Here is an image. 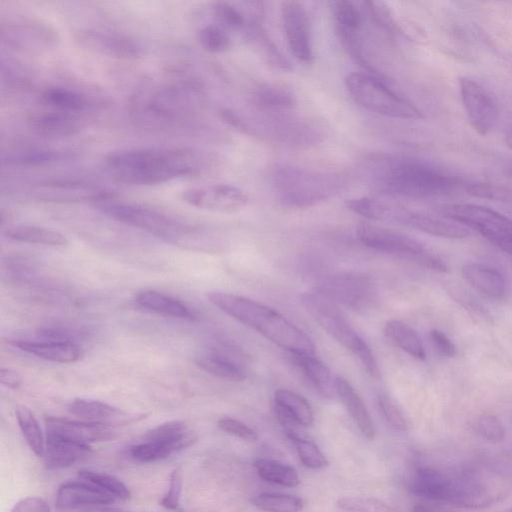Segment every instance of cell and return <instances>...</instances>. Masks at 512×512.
Listing matches in <instances>:
<instances>
[{
	"instance_id": "17",
	"label": "cell",
	"mask_w": 512,
	"mask_h": 512,
	"mask_svg": "<svg viewBox=\"0 0 512 512\" xmlns=\"http://www.w3.org/2000/svg\"><path fill=\"white\" fill-rule=\"evenodd\" d=\"M46 436L57 437L80 444L90 445L94 442L113 438L112 427L63 417L49 416L45 418Z\"/></svg>"
},
{
	"instance_id": "18",
	"label": "cell",
	"mask_w": 512,
	"mask_h": 512,
	"mask_svg": "<svg viewBox=\"0 0 512 512\" xmlns=\"http://www.w3.org/2000/svg\"><path fill=\"white\" fill-rule=\"evenodd\" d=\"M389 221L402 223L424 233L446 239H461L469 234L468 228L446 216L437 217L397 207H391Z\"/></svg>"
},
{
	"instance_id": "13",
	"label": "cell",
	"mask_w": 512,
	"mask_h": 512,
	"mask_svg": "<svg viewBox=\"0 0 512 512\" xmlns=\"http://www.w3.org/2000/svg\"><path fill=\"white\" fill-rule=\"evenodd\" d=\"M76 40L85 49L110 58L134 60L144 55L141 43L131 35L109 28H86Z\"/></svg>"
},
{
	"instance_id": "59",
	"label": "cell",
	"mask_w": 512,
	"mask_h": 512,
	"mask_svg": "<svg viewBox=\"0 0 512 512\" xmlns=\"http://www.w3.org/2000/svg\"><path fill=\"white\" fill-rule=\"evenodd\" d=\"M507 512H512V509L508 510Z\"/></svg>"
},
{
	"instance_id": "27",
	"label": "cell",
	"mask_w": 512,
	"mask_h": 512,
	"mask_svg": "<svg viewBox=\"0 0 512 512\" xmlns=\"http://www.w3.org/2000/svg\"><path fill=\"white\" fill-rule=\"evenodd\" d=\"M135 302L141 307L166 317L195 321L197 314L181 300L162 292L144 289L135 294Z\"/></svg>"
},
{
	"instance_id": "43",
	"label": "cell",
	"mask_w": 512,
	"mask_h": 512,
	"mask_svg": "<svg viewBox=\"0 0 512 512\" xmlns=\"http://www.w3.org/2000/svg\"><path fill=\"white\" fill-rule=\"evenodd\" d=\"M78 475L81 479L98 486L115 498L126 500L131 496L129 488L113 475L88 469L80 470Z\"/></svg>"
},
{
	"instance_id": "24",
	"label": "cell",
	"mask_w": 512,
	"mask_h": 512,
	"mask_svg": "<svg viewBox=\"0 0 512 512\" xmlns=\"http://www.w3.org/2000/svg\"><path fill=\"white\" fill-rule=\"evenodd\" d=\"M11 344L19 350L55 363H74L83 356L82 348L72 340H13Z\"/></svg>"
},
{
	"instance_id": "44",
	"label": "cell",
	"mask_w": 512,
	"mask_h": 512,
	"mask_svg": "<svg viewBox=\"0 0 512 512\" xmlns=\"http://www.w3.org/2000/svg\"><path fill=\"white\" fill-rule=\"evenodd\" d=\"M211 10L215 23L226 30H246L251 21L246 19L241 9L229 2H216Z\"/></svg>"
},
{
	"instance_id": "49",
	"label": "cell",
	"mask_w": 512,
	"mask_h": 512,
	"mask_svg": "<svg viewBox=\"0 0 512 512\" xmlns=\"http://www.w3.org/2000/svg\"><path fill=\"white\" fill-rule=\"evenodd\" d=\"M477 432L487 441L501 442L505 437V428L500 419L490 413L482 414L475 423Z\"/></svg>"
},
{
	"instance_id": "36",
	"label": "cell",
	"mask_w": 512,
	"mask_h": 512,
	"mask_svg": "<svg viewBox=\"0 0 512 512\" xmlns=\"http://www.w3.org/2000/svg\"><path fill=\"white\" fill-rule=\"evenodd\" d=\"M274 405L283 409L299 425L310 426L314 414L309 402L301 395L288 389H278L274 394Z\"/></svg>"
},
{
	"instance_id": "7",
	"label": "cell",
	"mask_w": 512,
	"mask_h": 512,
	"mask_svg": "<svg viewBox=\"0 0 512 512\" xmlns=\"http://www.w3.org/2000/svg\"><path fill=\"white\" fill-rule=\"evenodd\" d=\"M301 303L331 337L349 349L359 359L363 368L371 377H379V367L371 349L356 333L337 304L318 292L303 293Z\"/></svg>"
},
{
	"instance_id": "6",
	"label": "cell",
	"mask_w": 512,
	"mask_h": 512,
	"mask_svg": "<svg viewBox=\"0 0 512 512\" xmlns=\"http://www.w3.org/2000/svg\"><path fill=\"white\" fill-rule=\"evenodd\" d=\"M271 186L283 207L301 209L318 205L334 196L342 181L335 173L281 164L271 172Z\"/></svg>"
},
{
	"instance_id": "54",
	"label": "cell",
	"mask_w": 512,
	"mask_h": 512,
	"mask_svg": "<svg viewBox=\"0 0 512 512\" xmlns=\"http://www.w3.org/2000/svg\"><path fill=\"white\" fill-rule=\"evenodd\" d=\"M10 512H51V509L43 498L29 496L19 500Z\"/></svg>"
},
{
	"instance_id": "29",
	"label": "cell",
	"mask_w": 512,
	"mask_h": 512,
	"mask_svg": "<svg viewBox=\"0 0 512 512\" xmlns=\"http://www.w3.org/2000/svg\"><path fill=\"white\" fill-rule=\"evenodd\" d=\"M90 445L46 436L44 461L50 469H62L69 467L91 454Z\"/></svg>"
},
{
	"instance_id": "11",
	"label": "cell",
	"mask_w": 512,
	"mask_h": 512,
	"mask_svg": "<svg viewBox=\"0 0 512 512\" xmlns=\"http://www.w3.org/2000/svg\"><path fill=\"white\" fill-rule=\"evenodd\" d=\"M444 216L481 234L492 245L512 256V220L491 208L455 203L442 209Z\"/></svg>"
},
{
	"instance_id": "31",
	"label": "cell",
	"mask_w": 512,
	"mask_h": 512,
	"mask_svg": "<svg viewBox=\"0 0 512 512\" xmlns=\"http://www.w3.org/2000/svg\"><path fill=\"white\" fill-rule=\"evenodd\" d=\"M41 103L51 109L78 114L89 106L85 94L64 86H49L40 94Z\"/></svg>"
},
{
	"instance_id": "47",
	"label": "cell",
	"mask_w": 512,
	"mask_h": 512,
	"mask_svg": "<svg viewBox=\"0 0 512 512\" xmlns=\"http://www.w3.org/2000/svg\"><path fill=\"white\" fill-rule=\"evenodd\" d=\"M336 504L341 510L347 512H397L384 501L374 497H342Z\"/></svg>"
},
{
	"instance_id": "2",
	"label": "cell",
	"mask_w": 512,
	"mask_h": 512,
	"mask_svg": "<svg viewBox=\"0 0 512 512\" xmlns=\"http://www.w3.org/2000/svg\"><path fill=\"white\" fill-rule=\"evenodd\" d=\"M205 104V93L194 80L161 84L134 96L131 113L136 123L150 129L181 126L193 118Z\"/></svg>"
},
{
	"instance_id": "8",
	"label": "cell",
	"mask_w": 512,
	"mask_h": 512,
	"mask_svg": "<svg viewBox=\"0 0 512 512\" xmlns=\"http://www.w3.org/2000/svg\"><path fill=\"white\" fill-rule=\"evenodd\" d=\"M94 201L97 209L108 217L170 243L182 245L193 230L160 211L139 204L116 201L107 195H100Z\"/></svg>"
},
{
	"instance_id": "12",
	"label": "cell",
	"mask_w": 512,
	"mask_h": 512,
	"mask_svg": "<svg viewBox=\"0 0 512 512\" xmlns=\"http://www.w3.org/2000/svg\"><path fill=\"white\" fill-rule=\"evenodd\" d=\"M318 293L346 308L358 311L368 308L374 301L376 291L368 276L344 273L326 277L318 287Z\"/></svg>"
},
{
	"instance_id": "42",
	"label": "cell",
	"mask_w": 512,
	"mask_h": 512,
	"mask_svg": "<svg viewBox=\"0 0 512 512\" xmlns=\"http://www.w3.org/2000/svg\"><path fill=\"white\" fill-rule=\"evenodd\" d=\"M200 46L209 53H223L232 46V40L224 27L217 23H210L198 31Z\"/></svg>"
},
{
	"instance_id": "19",
	"label": "cell",
	"mask_w": 512,
	"mask_h": 512,
	"mask_svg": "<svg viewBox=\"0 0 512 512\" xmlns=\"http://www.w3.org/2000/svg\"><path fill=\"white\" fill-rule=\"evenodd\" d=\"M330 6L342 44L352 56L364 62L360 49L363 17L357 4L349 0H338L331 2Z\"/></svg>"
},
{
	"instance_id": "39",
	"label": "cell",
	"mask_w": 512,
	"mask_h": 512,
	"mask_svg": "<svg viewBox=\"0 0 512 512\" xmlns=\"http://www.w3.org/2000/svg\"><path fill=\"white\" fill-rule=\"evenodd\" d=\"M15 415L21 433L33 453L42 457L45 453L46 442L40 424L34 413L26 406L19 405Z\"/></svg>"
},
{
	"instance_id": "50",
	"label": "cell",
	"mask_w": 512,
	"mask_h": 512,
	"mask_svg": "<svg viewBox=\"0 0 512 512\" xmlns=\"http://www.w3.org/2000/svg\"><path fill=\"white\" fill-rule=\"evenodd\" d=\"M182 471L175 468L170 474L169 488L161 499V505L169 510H175L179 506L180 496L182 492Z\"/></svg>"
},
{
	"instance_id": "32",
	"label": "cell",
	"mask_w": 512,
	"mask_h": 512,
	"mask_svg": "<svg viewBox=\"0 0 512 512\" xmlns=\"http://www.w3.org/2000/svg\"><path fill=\"white\" fill-rule=\"evenodd\" d=\"M198 367L206 373L229 381H243L245 371L230 357L218 352L207 351L195 358Z\"/></svg>"
},
{
	"instance_id": "41",
	"label": "cell",
	"mask_w": 512,
	"mask_h": 512,
	"mask_svg": "<svg viewBox=\"0 0 512 512\" xmlns=\"http://www.w3.org/2000/svg\"><path fill=\"white\" fill-rule=\"evenodd\" d=\"M250 501L265 512H300L304 506L301 498L283 493H261Z\"/></svg>"
},
{
	"instance_id": "9",
	"label": "cell",
	"mask_w": 512,
	"mask_h": 512,
	"mask_svg": "<svg viewBox=\"0 0 512 512\" xmlns=\"http://www.w3.org/2000/svg\"><path fill=\"white\" fill-rule=\"evenodd\" d=\"M345 87L356 103L371 112L397 119L423 118L421 110L414 103L372 74L352 72L345 78Z\"/></svg>"
},
{
	"instance_id": "1",
	"label": "cell",
	"mask_w": 512,
	"mask_h": 512,
	"mask_svg": "<svg viewBox=\"0 0 512 512\" xmlns=\"http://www.w3.org/2000/svg\"><path fill=\"white\" fill-rule=\"evenodd\" d=\"M208 158L187 147H144L113 151L104 159L109 175L127 185L152 186L201 174Z\"/></svg>"
},
{
	"instance_id": "25",
	"label": "cell",
	"mask_w": 512,
	"mask_h": 512,
	"mask_svg": "<svg viewBox=\"0 0 512 512\" xmlns=\"http://www.w3.org/2000/svg\"><path fill=\"white\" fill-rule=\"evenodd\" d=\"M30 127L46 137H67L77 134L83 124L74 113L55 109L34 111L28 118Z\"/></svg>"
},
{
	"instance_id": "40",
	"label": "cell",
	"mask_w": 512,
	"mask_h": 512,
	"mask_svg": "<svg viewBox=\"0 0 512 512\" xmlns=\"http://www.w3.org/2000/svg\"><path fill=\"white\" fill-rule=\"evenodd\" d=\"M181 450L182 448L176 443L143 440L131 446L129 454L138 462L151 463L163 460Z\"/></svg>"
},
{
	"instance_id": "53",
	"label": "cell",
	"mask_w": 512,
	"mask_h": 512,
	"mask_svg": "<svg viewBox=\"0 0 512 512\" xmlns=\"http://www.w3.org/2000/svg\"><path fill=\"white\" fill-rule=\"evenodd\" d=\"M429 340L434 350L443 357H454L456 346L451 339L442 331L433 329L429 332Z\"/></svg>"
},
{
	"instance_id": "45",
	"label": "cell",
	"mask_w": 512,
	"mask_h": 512,
	"mask_svg": "<svg viewBox=\"0 0 512 512\" xmlns=\"http://www.w3.org/2000/svg\"><path fill=\"white\" fill-rule=\"evenodd\" d=\"M346 207L362 217L371 220L387 221L390 205L370 197L352 198L346 201Z\"/></svg>"
},
{
	"instance_id": "3",
	"label": "cell",
	"mask_w": 512,
	"mask_h": 512,
	"mask_svg": "<svg viewBox=\"0 0 512 512\" xmlns=\"http://www.w3.org/2000/svg\"><path fill=\"white\" fill-rule=\"evenodd\" d=\"M207 297L219 310L291 354L314 355L311 339L274 309L232 293L210 292Z\"/></svg>"
},
{
	"instance_id": "33",
	"label": "cell",
	"mask_w": 512,
	"mask_h": 512,
	"mask_svg": "<svg viewBox=\"0 0 512 512\" xmlns=\"http://www.w3.org/2000/svg\"><path fill=\"white\" fill-rule=\"evenodd\" d=\"M292 355L295 363L321 395L327 398H333L336 395L335 379L323 362L314 355Z\"/></svg>"
},
{
	"instance_id": "34",
	"label": "cell",
	"mask_w": 512,
	"mask_h": 512,
	"mask_svg": "<svg viewBox=\"0 0 512 512\" xmlns=\"http://www.w3.org/2000/svg\"><path fill=\"white\" fill-rule=\"evenodd\" d=\"M6 235L15 241L39 244L50 247H66L68 239L62 233L35 225H16L9 228Z\"/></svg>"
},
{
	"instance_id": "56",
	"label": "cell",
	"mask_w": 512,
	"mask_h": 512,
	"mask_svg": "<svg viewBox=\"0 0 512 512\" xmlns=\"http://www.w3.org/2000/svg\"><path fill=\"white\" fill-rule=\"evenodd\" d=\"M412 512H441V511H438V510H436L430 506H427V505L417 504V505L413 506Z\"/></svg>"
},
{
	"instance_id": "46",
	"label": "cell",
	"mask_w": 512,
	"mask_h": 512,
	"mask_svg": "<svg viewBox=\"0 0 512 512\" xmlns=\"http://www.w3.org/2000/svg\"><path fill=\"white\" fill-rule=\"evenodd\" d=\"M288 438L294 444L298 457L305 467L321 469L329 464L325 455L311 440L305 439L301 435H294Z\"/></svg>"
},
{
	"instance_id": "16",
	"label": "cell",
	"mask_w": 512,
	"mask_h": 512,
	"mask_svg": "<svg viewBox=\"0 0 512 512\" xmlns=\"http://www.w3.org/2000/svg\"><path fill=\"white\" fill-rule=\"evenodd\" d=\"M281 20L284 37L290 53L298 61L309 64L314 59L307 11L298 1L282 4Z\"/></svg>"
},
{
	"instance_id": "28",
	"label": "cell",
	"mask_w": 512,
	"mask_h": 512,
	"mask_svg": "<svg viewBox=\"0 0 512 512\" xmlns=\"http://www.w3.org/2000/svg\"><path fill=\"white\" fill-rule=\"evenodd\" d=\"M251 102L257 111L268 113L289 112L297 105L294 93L284 85L262 83L251 93Z\"/></svg>"
},
{
	"instance_id": "22",
	"label": "cell",
	"mask_w": 512,
	"mask_h": 512,
	"mask_svg": "<svg viewBox=\"0 0 512 512\" xmlns=\"http://www.w3.org/2000/svg\"><path fill=\"white\" fill-rule=\"evenodd\" d=\"M1 36L9 44L22 47L43 46L56 44L57 34L48 25L33 19L18 20L1 25Z\"/></svg>"
},
{
	"instance_id": "58",
	"label": "cell",
	"mask_w": 512,
	"mask_h": 512,
	"mask_svg": "<svg viewBox=\"0 0 512 512\" xmlns=\"http://www.w3.org/2000/svg\"><path fill=\"white\" fill-rule=\"evenodd\" d=\"M94 512H125V511L117 510V509H99Z\"/></svg>"
},
{
	"instance_id": "14",
	"label": "cell",
	"mask_w": 512,
	"mask_h": 512,
	"mask_svg": "<svg viewBox=\"0 0 512 512\" xmlns=\"http://www.w3.org/2000/svg\"><path fill=\"white\" fill-rule=\"evenodd\" d=\"M180 197L194 208L218 213L238 212L248 203V196L242 189L224 183L187 188Z\"/></svg>"
},
{
	"instance_id": "26",
	"label": "cell",
	"mask_w": 512,
	"mask_h": 512,
	"mask_svg": "<svg viewBox=\"0 0 512 512\" xmlns=\"http://www.w3.org/2000/svg\"><path fill=\"white\" fill-rule=\"evenodd\" d=\"M463 279L477 292L491 299H502L507 293L504 276L494 267L471 262L461 269Z\"/></svg>"
},
{
	"instance_id": "20",
	"label": "cell",
	"mask_w": 512,
	"mask_h": 512,
	"mask_svg": "<svg viewBox=\"0 0 512 512\" xmlns=\"http://www.w3.org/2000/svg\"><path fill=\"white\" fill-rule=\"evenodd\" d=\"M67 409L80 420L100 423L107 426L124 425L143 418V414L128 413L99 400L77 398Z\"/></svg>"
},
{
	"instance_id": "21",
	"label": "cell",
	"mask_w": 512,
	"mask_h": 512,
	"mask_svg": "<svg viewBox=\"0 0 512 512\" xmlns=\"http://www.w3.org/2000/svg\"><path fill=\"white\" fill-rule=\"evenodd\" d=\"M114 499L111 494L82 479L63 483L57 490L56 505L59 509L71 510L107 505Z\"/></svg>"
},
{
	"instance_id": "38",
	"label": "cell",
	"mask_w": 512,
	"mask_h": 512,
	"mask_svg": "<svg viewBox=\"0 0 512 512\" xmlns=\"http://www.w3.org/2000/svg\"><path fill=\"white\" fill-rule=\"evenodd\" d=\"M253 466L258 476L267 482L284 487H295L300 483L297 471L277 460L261 458L254 461Z\"/></svg>"
},
{
	"instance_id": "48",
	"label": "cell",
	"mask_w": 512,
	"mask_h": 512,
	"mask_svg": "<svg viewBox=\"0 0 512 512\" xmlns=\"http://www.w3.org/2000/svg\"><path fill=\"white\" fill-rule=\"evenodd\" d=\"M378 408L386 423L397 431H405L408 428L407 421L395 402L385 394L377 398Z\"/></svg>"
},
{
	"instance_id": "4",
	"label": "cell",
	"mask_w": 512,
	"mask_h": 512,
	"mask_svg": "<svg viewBox=\"0 0 512 512\" xmlns=\"http://www.w3.org/2000/svg\"><path fill=\"white\" fill-rule=\"evenodd\" d=\"M377 170L376 178L384 191L408 198L439 196L460 185L453 174L417 158L384 159Z\"/></svg>"
},
{
	"instance_id": "30",
	"label": "cell",
	"mask_w": 512,
	"mask_h": 512,
	"mask_svg": "<svg viewBox=\"0 0 512 512\" xmlns=\"http://www.w3.org/2000/svg\"><path fill=\"white\" fill-rule=\"evenodd\" d=\"M336 395L339 397L351 418L362 435L372 440L375 436V427L370 414L351 384L344 378L335 379Z\"/></svg>"
},
{
	"instance_id": "35",
	"label": "cell",
	"mask_w": 512,
	"mask_h": 512,
	"mask_svg": "<svg viewBox=\"0 0 512 512\" xmlns=\"http://www.w3.org/2000/svg\"><path fill=\"white\" fill-rule=\"evenodd\" d=\"M385 335L410 356L424 360L426 352L418 333L407 324L391 320L385 324Z\"/></svg>"
},
{
	"instance_id": "55",
	"label": "cell",
	"mask_w": 512,
	"mask_h": 512,
	"mask_svg": "<svg viewBox=\"0 0 512 512\" xmlns=\"http://www.w3.org/2000/svg\"><path fill=\"white\" fill-rule=\"evenodd\" d=\"M0 382L3 386L16 390L22 385V377L17 371L2 367L0 370Z\"/></svg>"
},
{
	"instance_id": "57",
	"label": "cell",
	"mask_w": 512,
	"mask_h": 512,
	"mask_svg": "<svg viewBox=\"0 0 512 512\" xmlns=\"http://www.w3.org/2000/svg\"><path fill=\"white\" fill-rule=\"evenodd\" d=\"M506 145L512 150V128L506 134Z\"/></svg>"
},
{
	"instance_id": "5",
	"label": "cell",
	"mask_w": 512,
	"mask_h": 512,
	"mask_svg": "<svg viewBox=\"0 0 512 512\" xmlns=\"http://www.w3.org/2000/svg\"><path fill=\"white\" fill-rule=\"evenodd\" d=\"M255 118L230 111L226 123L238 131L293 147H309L322 141L324 126L317 120L290 115L289 112H261Z\"/></svg>"
},
{
	"instance_id": "10",
	"label": "cell",
	"mask_w": 512,
	"mask_h": 512,
	"mask_svg": "<svg viewBox=\"0 0 512 512\" xmlns=\"http://www.w3.org/2000/svg\"><path fill=\"white\" fill-rule=\"evenodd\" d=\"M356 234L359 241L368 248L412 259L438 272L448 270L441 258L429 253L421 242L403 233L361 222L356 228Z\"/></svg>"
},
{
	"instance_id": "51",
	"label": "cell",
	"mask_w": 512,
	"mask_h": 512,
	"mask_svg": "<svg viewBox=\"0 0 512 512\" xmlns=\"http://www.w3.org/2000/svg\"><path fill=\"white\" fill-rule=\"evenodd\" d=\"M217 425L224 432L239 437L243 440L256 441L258 438L255 430L243 422L231 417L220 418L217 422Z\"/></svg>"
},
{
	"instance_id": "52",
	"label": "cell",
	"mask_w": 512,
	"mask_h": 512,
	"mask_svg": "<svg viewBox=\"0 0 512 512\" xmlns=\"http://www.w3.org/2000/svg\"><path fill=\"white\" fill-rule=\"evenodd\" d=\"M364 4L366 5L369 15L376 24L386 30H392L394 28L392 15L385 3L366 1Z\"/></svg>"
},
{
	"instance_id": "23",
	"label": "cell",
	"mask_w": 512,
	"mask_h": 512,
	"mask_svg": "<svg viewBox=\"0 0 512 512\" xmlns=\"http://www.w3.org/2000/svg\"><path fill=\"white\" fill-rule=\"evenodd\" d=\"M409 489L416 496L451 503L456 491V480L434 468L420 467L415 471Z\"/></svg>"
},
{
	"instance_id": "37",
	"label": "cell",
	"mask_w": 512,
	"mask_h": 512,
	"mask_svg": "<svg viewBox=\"0 0 512 512\" xmlns=\"http://www.w3.org/2000/svg\"><path fill=\"white\" fill-rule=\"evenodd\" d=\"M72 154L66 151L32 148L17 151L2 157L3 163L18 166H43L65 161L71 158Z\"/></svg>"
},
{
	"instance_id": "15",
	"label": "cell",
	"mask_w": 512,
	"mask_h": 512,
	"mask_svg": "<svg viewBox=\"0 0 512 512\" xmlns=\"http://www.w3.org/2000/svg\"><path fill=\"white\" fill-rule=\"evenodd\" d=\"M460 97L473 129L481 135L488 134L498 120V107L490 93L469 77L459 79Z\"/></svg>"
}]
</instances>
